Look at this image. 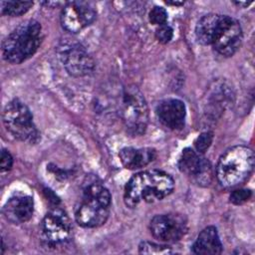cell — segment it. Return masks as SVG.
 Wrapping results in <instances>:
<instances>
[{
	"label": "cell",
	"instance_id": "6da1fadb",
	"mask_svg": "<svg viewBox=\"0 0 255 255\" xmlns=\"http://www.w3.org/2000/svg\"><path fill=\"white\" fill-rule=\"evenodd\" d=\"M112 196L97 176H87L83 182L82 195L75 207V219L85 228H95L109 218Z\"/></svg>",
	"mask_w": 255,
	"mask_h": 255
},
{
	"label": "cell",
	"instance_id": "7a4b0ae2",
	"mask_svg": "<svg viewBox=\"0 0 255 255\" xmlns=\"http://www.w3.org/2000/svg\"><path fill=\"white\" fill-rule=\"evenodd\" d=\"M174 188L173 178L158 169H149L132 175L125 187L124 201L133 208L143 201L153 203L169 195Z\"/></svg>",
	"mask_w": 255,
	"mask_h": 255
},
{
	"label": "cell",
	"instance_id": "3957f363",
	"mask_svg": "<svg viewBox=\"0 0 255 255\" xmlns=\"http://www.w3.org/2000/svg\"><path fill=\"white\" fill-rule=\"evenodd\" d=\"M41 41V24L33 19L24 21L3 40L2 56L11 64H21L37 52Z\"/></svg>",
	"mask_w": 255,
	"mask_h": 255
},
{
	"label": "cell",
	"instance_id": "277c9868",
	"mask_svg": "<svg viewBox=\"0 0 255 255\" xmlns=\"http://www.w3.org/2000/svg\"><path fill=\"white\" fill-rule=\"evenodd\" d=\"M255 156L253 150L245 145L228 148L218 159L216 177L224 187H235L243 183L253 172Z\"/></svg>",
	"mask_w": 255,
	"mask_h": 255
},
{
	"label": "cell",
	"instance_id": "5b68a950",
	"mask_svg": "<svg viewBox=\"0 0 255 255\" xmlns=\"http://www.w3.org/2000/svg\"><path fill=\"white\" fill-rule=\"evenodd\" d=\"M119 114L129 134L144 133L149 120L148 106L137 87L130 85L124 88L120 97Z\"/></svg>",
	"mask_w": 255,
	"mask_h": 255
},
{
	"label": "cell",
	"instance_id": "8992f818",
	"mask_svg": "<svg viewBox=\"0 0 255 255\" xmlns=\"http://www.w3.org/2000/svg\"><path fill=\"white\" fill-rule=\"evenodd\" d=\"M2 120L5 128L14 138L29 143L40 140V132L33 122L32 113L20 100L14 99L5 106Z\"/></svg>",
	"mask_w": 255,
	"mask_h": 255
},
{
	"label": "cell",
	"instance_id": "52a82bcc",
	"mask_svg": "<svg viewBox=\"0 0 255 255\" xmlns=\"http://www.w3.org/2000/svg\"><path fill=\"white\" fill-rule=\"evenodd\" d=\"M58 54L66 71L74 77H84L95 69V61L87 49L79 42L70 39L61 41Z\"/></svg>",
	"mask_w": 255,
	"mask_h": 255
},
{
	"label": "cell",
	"instance_id": "ba28073f",
	"mask_svg": "<svg viewBox=\"0 0 255 255\" xmlns=\"http://www.w3.org/2000/svg\"><path fill=\"white\" fill-rule=\"evenodd\" d=\"M72 223L65 210L59 207L51 209L41 223V236L50 247H56L69 241L72 235Z\"/></svg>",
	"mask_w": 255,
	"mask_h": 255
},
{
	"label": "cell",
	"instance_id": "9c48e42d",
	"mask_svg": "<svg viewBox=\"0 0 255 255\" xmlns=\"http://www.w3.org/2000/svg\"><path fill=\"white\" fill-rule=\"evenodd\" d=\"M151 235L162 243H174L187 231V221L178 213L157 214L149 222Z\"/></svg>",
	"mask_w": 255,
	"mask_h": 255
},
{
	"label": "cell",
	"instance_id": "30bf717a",
	"mask_svg": "<svg viewBox=\"0 0 255 255\" xmlns=\"http://www.w3.org/2000/svg\"><path fill=\"white\" fill-rule=\"evenodd\" d=\"M243 39L242 28L239 22L228 15H222L218 30L211 46L224 57L233 56L241 46Z\"/></svg>",
	"mask_w": 255,
	"mask_h": 255
},
{
	"label": "cell",
	"instance_id": "8fae6325",
	"mask_svg": "<svg viewBox=\"0 0 255 255\" xmlns=\"http://www.w3.org/2000/svg\"><path fill=\"white\" fill-rule=\"evenodd\" d=\"M97 17V10L91 2L71 1L65 4L61 12L62 27L76 34L90 26Z\"/></svg>",
	"mask_w": 255,
	"mask_h": 255
},
{
	"label": "cell",
	"instance_id": "7c38bea8",
	"mask_svg": "<svg viewBox=\"0 0 255 255\" xmlns=\"http://www.w3.org/2000/svg\"><path fill=\"white\" fill-rule=\"evenodd\" d=\"M178 169L189 176L198 185L206 186L212 179V166L208 159L194 149L186 147L182 150L177 162Z\"/></svg>",
	"mask_w": 255,
	"mask_h": 255
},
{
	"label": "cell",
	"instance_id": "4fadbf2b",
	"mask_svg": "<svg viewBox=\"0 0 255 255\" xmlns=\"http://www.w3.org/2000/svg\"><path fill=\"white\" fill-rule=\"evenodd\" d=\"M159 123L172 130L180 129L184 127L186 108L182 101L178 99L162 100L155 109Z\"/></svg>",
	"mask_w": 255,
	"mask_h": 255
},
{
	"label": "cell",
	"instance_id": "5bb4252c",
	"mask_svg": "<svg viewBox=\"0 0 255 255\" xmlns=\"http://www.w3.org/2000/svg\"><path fill=\"white\" fill-rule=\"evenodd\" d=\"M34 201L30 195L17 194L9 198L2 208L4 217L13 224H21L31 219Z\"/></svg>",
	"mask_w": 255,
	"mask_h": 255
},
{
	"label": "cell",
	"instance_id": "9a60e30c",
	"mask_svg": "<svg viewBox=\"0 0 255 255\" xmlns=\"http://www.w3.org/2000/svg\"><path fill=\"white\" fill-rule=\"evenodd\" d=\"M119 156L126 168L136 170L149 164L156 157V151L151 147H124Z\"/></svg>",
	"mask_w": 255,
	"mask_h": 255
},
{
	"label": "cell",
	"instance_id": "2e32d148",
	"mask_svg": "<svg viewBox=\"0 0 255 255\" xmlns=\"http://www.w3.org/2000/svg\"><path fill=\"white\" fill-rule=\"evenodd\" d=\"M191 251L200 255L220 254L222 252V243L216 227L207 226L201 230L191 246Z\"/></svg>",
	"mask_w": 255,
	"mask_h": 255
},
{
	"label": "cell",
	"instance_id": "e0dca14e",
	"mask_svg": "<svg viewBox=\"0 0 255 255\" xmlns=\"http://www.w3.org/2000/svg\"><path fill=\"white\" fill-rule=\"evenodd\" d=\"M222 19L221 14L209 13L202 16L195 26V37L201 45H211Z\"/></svg>",
	"mask_w": 255,
	"mask_h": 255
},
{
	"label": "cell",
	"instance_id": "ac0fdd59",
	"mask_svg": "<svg viewBox=\"0 0 255 255\" xmlns=\"http://www.w3.org/2000/svg\"><path fill=\"white\" fill-rule=\"evenodd\" d=\"M1 13L3 15L16 17L28 12L33 6L32 1H1Z\"/></svg>",
	"mask_w": 255,
	"mask_h": 255
},
{
	"label": "cell",
	"instance_id": "d6986e66",
	"mask_svg": "<svg viewBox=\"0 0 255 255\" xmlns=\"http://www.w3.org/2000/svg\"><path fill=\"white\" fill-rule=\"evenodd\" d=\"M138 253L140 254H170L172 250L169 246L156 244L149 241H142L138 245Z\"/></svg>",
	"mask_w": 255,
	"mask_h": 255
},
{
	"label": "cell",
	"instance_id": "ffe728a7",
	"mask_svg": "<svg viewBox=\"0 0 255 255\" xmlns=\"http://www.w3.org/2000/svg\"><path fill=\"white\" fill-rule=\"evenodd\" d=\"M212 140L213 133L211 131H205L200 133L194 141V150L199 154H203L211 145Z\"/></svg>",
	"mask_w": 255,
	"mask_h": 255
},
{
	"label": "cell",
	"instance_id": "44dd1931",
	"mask_svg": "<svg viewBox=\"0 0 255 255\" xmlns=\"http://www.w3.org/2000/svg\"><path fill=\"white\" fill-rule=\"evenodd\" d=\"M149 22L155 26L165 25L167 22V12L161 6H154L148 13Z\"/></svg>",
	"mask_w": 255,
	"mask_h": 255
},
{
	"label": "cell",
	"instance_id": "7402d4cb",
	"mask_svg": "<svg viewBox=\"0 0 255 255\" xmlns=\"http://www.w3.org/2000/svg\"><path fill=\"white\" fill-rule=\"evenodd\" d=\"M173 37L172 28L165 24L162 26H158L155 30V38L161 44H167Z\"/></svg>",
	"mask_w": 255,
	"mask_h": 255
},
{
	"label": "cell",
	"instance_id": "603a6c76",
	"mask_svg": "<svg viewBox=\"0 0 255 255\" xmlns=\"http://www.w3.org/2000/svg\"><path fill=\"white\" fill-rule=\"evenodd\" d=\"M251 195H252V192L250 189H236L231 192L229 199L231 203L235 205H240L248 201Z\"/></svg>",
	"mask_w": 255,
	"mask_h": 255
},
{
	"label": "cell",
	"instance_id": "cb8c5ba5",
	"mask_svg": "<svg viewBox=\"0 0 255 255\" xmlns=\"http://www.w3.org/2000/svg\"><path fill=\"white\" fill-rule=\"evenodd\" d=\"M13 165V157L9 150L2 149L1 150V156H0V170L1 172H6L11 169Z\"/></svg>",
	"mask_w": 255,
	"mask_h": 255
},
{
	"label": "cell",
	"instance_id": "d4e9b609",
	"mask_svg": "<svg viewBox=\"0 0 255 255\" xmlns=\"http://www.w3.org/2000/svg\"><path fill=\"white\" fill-rule=\"evenodd\" d=\"M236 5H238V6H243V7H247V6H249L252 2H234Z\"/></svg>",
	"mask_w": 255,
	"mask_h": 255
},
{
	"label": "cell",
	"instance_id": "484cf974",
	"mask_svg": "<svg viewBox=\"0 0 255 255\" xmlns=\"http://www.w3.org/2000/svg\"><path fill=\"white\" fill-rule=\"evenodd\" d=\"M166 4L174 5V6H179V5H183V2H166Z\"/></svg>",
	"mask_w": 255,
	"mask_h": 255
}]
</instances>
